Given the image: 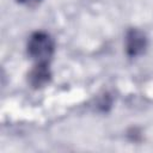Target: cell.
Returning a JSON list of instances; mask_svg holds the SVG:
<instances>
[{
	"label": "cell",
	"instance_id": "cell-1",
	"mask_svg": "<svg viewBox=\"0 0 153 153\" xmlns=\"http://www.w3.org/2000/svg\"><path fill=\"white\" fill-rule=\"evenodd\" d=\"M27 53L36 62H47L54 54V41L47 32L32 33L27 42Z\"/></svg>",
	"mask_w": 153,
	"mask_h": 153
},
{
	"label": "cell",
	"instance_id": "cell-2",
	"mask_svg": "<svg viewBox=\"0 0 153 153\" xmlns=\"http://www.w3.org/2000/svg\"><path fill=\"white\" fill-rule=\"evenodd\" d=\"M147 37L146 35L137 30V29H130L126 35V51L128 56L136 57L145 53L147 48Z\"/></svg>",
	"mask_w": 153,
	"mask_h": 153
},
{
	"label": "cell",
	"instance_id": "cell-3",
	"mask_svg": "<svg viewBox=\"0 0 153 153\" xmlns=\"http://www.w3.org/2000/svg\"><path fill=\"white\" fill-rule=\"evenodd\" d=\"M51 78V73L47 62H37V65L29 73V82L32 87L39 88L45 86Z\"/></svg>",
	"mask_w": 153,
	"mask_h": 153
},
{
	"label": "cell",
	"instance_id": "cell-4",
	"mask_svg": "<svg viewBox=\"0 0 153 153\" xmlns=\"http://www.w3.org/2000/svg\"><path fill=\"white\" fill-rule=\"evenodd\" d=\"M42 0H18V2L23 4V5H26V6H36L41 2Z\"/></svg>",
	"mask_w": 153,
	"mask_h": 153
}]
</instances>
